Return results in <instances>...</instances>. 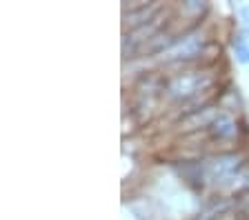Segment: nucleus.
Listing matches in <instances>:
<instances>
[{
	"mask_svg": "<svg viewBox=\"0 0 249 220\" xmlns=\"http://www.w3.org/2000/svg\"><path fill=\"white\" fill-rule=\"evenodd\" d=\"M233 47H236V53H238V58L243 63L249 60V34L247 32L238 34V38L233 40Z\"/></svg>",
	"mask_w": 249,
	"mask_h": 220,
	"instance_id": "f257e3e1",
	"label": "nucleus"
},
{
	"mask_svg": "<svg viewBox=\"0 0 249 220\" xmlns=\"http://www.w3.org/2000/svg\"><path fill=\"white\" fill-rule=\"evenodd\" d=\"M240 14H243L245 18H247V25H249V9H243V11H240Z\"/></svg>",
	"mask_w": 249,
	"mask_h": 220,
	"instance_id": "f03ea898",
	"label": "nucleus"
}]
</instances>
